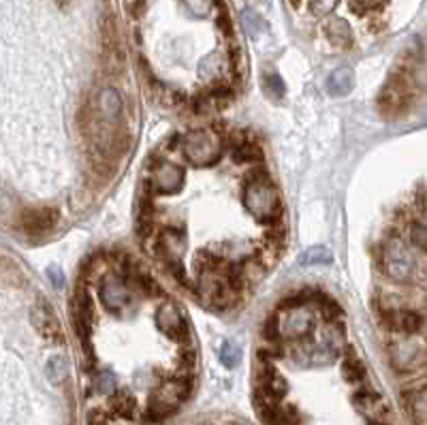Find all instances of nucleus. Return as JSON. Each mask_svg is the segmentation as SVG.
<instances>
[{"mask_svg": "<svg viewBox=\"0 0 427 425\" xmlns=\"http://www.w3.org/2000/svg\"><path fill=\"white\" fill-rule=\"evenodd\" d=\"M408 237H411V244L415 248H419L421 252L427 255V225H423V222H413L411 229H408Z\"/></svg>", "mask_w": 427, "mask_h": 425, "instance_id": "nucleus-22", "label": "nucleus"}, {"mask_svg": "<svg viewBox=\"0 0 427 425\" xmlns=\"http://www.w3.org/2000/svg\"><path fill=\"white\" fill-rule=\"evenodd\" d=\"M92 389L94 394L98 396H109L115 391V379L111 372H98L94 379H92Z\"/></svg>", "mask_w": 427, "mask_h": 425, "instance_id": "nucleus-20", "label": "nucleus"}, {"mask_svg": "<svg viewBox=\"0 0 427 425\" xmlns=\"http://www.w3.org/2000/svg\"><path fill=\"white\" fill-rule=\"evenodd\" d=\"M340 0H312L310 9L314 15H329L336 6H338Z\"/></svg>", "mask_w": 427, "mask_h": 425, "instance_id": "nucleus-28", "label": "nucleus"}, {"mask_svg": "<svg viewBox=\"0 0 427 425\" xmlns=\"http://www.w3.org/2000/svg\"><path fill=\"white\" fill-rule=\"evenodd\" d=\"M103 425H137V424H135V419H126V417L109 415V417L105 419V424Z\"/></svg>", "mask_w": 427, "mask_h": 425, "instance_id": "nucleus-31", "label": "nucleus"}, {"mask_svg": "<svg viewBox=\"0 0 427 425\" xmlns=\"http://www.w3.org/2000/svg\"><path fill=\"white\" fill-rule=\"evenodd\" d=\"M135 276V280H137V285L143 289V293L145 295H150V297H156V295H160V287H158V282L152 278V276H148V274H133Z\"/></svg>", "mask_w": 427, "mask_h": 425, "instance_id": "nucleus-26", "label": "nucleus"}, {"mask_svg": "<svg viewBox=\"0 0 427 425\" xmlns=\"http://www.w3.org/2000/svg\"><path fill=\"white\" fill-rule=\"evenodd\" d=\"M60 220V212L56 208H28L21 212L19 225L28 237H43L49 233Z\"/></svg>", "mask_w": 427, "mask_h": 425, "instance_id": "nucleus-9", "label": "nucleus"}, {"mask_svg": "<svg viewBox=\"0 0 427 425\" xmlns=\"http://www.w3.org/2000/svg\"><path fill=\"white\" fill-rule=\"evenodd\" d=\"M353 68L349 66H342V68H336L329 77H327V92L331 96H344L353 90Z\"/></svg>", "mask_w": 427, "mask_h": 425, "instance_id": "nucleus-15", "label": "nucleus"}, {"mask_svg": "<svg viewBox=\"0 0 427 425\" xmlns=\"http://www.w3.org/2000/svg\"><path fill=\"white\" fill-rule=\"evenodd\" d=\"M263 83H265L267 92H269L272 96H276V98H282L284 92H287V86H284L282 77H280L276 71H267L265 77H263Z\"/></svg>", "mask_w": 427, "mask_h": 425, "instance_id": "nucleus-21", "label": "nucleus"}, {"mask_svg": "<svg viewBox=\"0 0 427 425\" xmlns=\"http://www.w3.org/2000/svg\"><path fill=\"white\" fill-rule=\"evenodd\" d=\"M92 319H94L92 299H90L88 291L79 287L77 293H75V297H73V323H75V329H77V334H79L81 344H88V342H90Z\"/></svg>", "mask_w": 427, "mask_h": 425, "instance_id": "nucleus-12", "label": "nucleus"}, {"mask_svg": "<svg viewBox=\"0 0 427 425\" xmlns=\"http://www.w3.org/2000/svg\"><path fill=\"white\" fill-rule=\"evenodd\" d=\"M327 36L338 47H349L353 43V30H351L349 21L342 17H336L327 24Z\"/></svg>", "mask_w": 427, "mask_h": 425, "instance_id": "nucleus-16", "label": "nucleus"}, {"mask_svg": "<svg viewBox=\"0 0 427 425\" xmlns=\"http://www.w3.org/2000/svg\"><path fill=\"white\" fill-rule=\"evenodd\" d=\"M389 355L400 372H413L427 364V342L417 334H406V338L391 342Z\"/></svg>", "mask_w": 427, "mask_h": 425, "instance_id": "nucleus-6", "label": "nucleus"}, {"mask_svg": "<svg viewBox=\"0 0 427 425\" xmlns=\"http://www.w3.org/2000/svg\"><path fill=\"white\" fill-rule=\"evenodd\" d=\"M218 353H220V362L227 368H235L240 364V359H242V351L235 344H231V342H225Z\"/></svg>", "mask_w": 427, "mask_h": 425, "instance_id": "nucleus-23", "label": "nucleus"}, {"mask_svg": "<svg viewBox=\"0 0 427 425\" xmlns=\"http://www.w3.org/2000/svg\"><path fill=\"white\" fill-rule=\"evenodd\" d=\"M186 6H188V11H190L192 15H197V17H205V15L212 11L214 0H186Z\"/></svg>", "mask_w": 427, "mask_h": 425, "instance_id": "nucleus-27", "label": "nucleus"}, {"mask_svg": "<svg viewBox=\"0 0 427 425\" xmlns=\"http://www.w3.org/2000/svg\"><path fill=\"white\" fill-rule=\"evenodd\" d=\"M342 372H344L346 381H351V383H357V381H361L366 377V370H364L361 362L351 351L346 353V357L342 362Z\"/></svg>", "mask_w": 427, "mask_h": 425, "instance_id": "nucleus-19", "label": "nucleus"}, {"mask_svg": "<svg viewBox=\"0 0 427 425\" xmlns=\"http://www.w3.org/2000/svg\"><path fill=\"white\" fill-rule=\"evenodd\" d=\"M154 323L158 327L160 334H165L167 338L173 340H184L186 338V319L182 314V310L173 304V302H163L154 314Z\"/></svg>", "mask_w": 427, "mask_h": 425, "instance_id": "nucleus-11", "label": "nucleus"}, {"mask_svg": "<svg viewBox=\"0 0 427 425\" xmlns=\"http://www.w3.org/2000/svg\"><path fill=\"white\" fill-rule=\"evenodd\" d=\"M387 0H355V9L359 13H366V11H374V9H381L385 6Z\"/></svg>", "mask_w": 427, "mask_h": 425, "instance_id": "nucleus-29", "label": "nucleus"}, {"mask_svg": "<svg viewBox=\"0 0 427 425\" xmlns=\"http://www.w3.org/2000/svg\"><path fill=\"white\" fill-rule=\"evenodd\" d=\"M242 26L246 28V32L250 34V36H259L261 32H265L267 30V24H265V19L259 15V13H254V11H250V9H244L242 11Z\"/></svg>", "mask_w": 427, "mask_h": 425, "instance_id": "nucleus-17", "label": "nucleus"}, {"mask_svg": "<svg viewBox=\"0 0 427 425\" xmlns=\"http://www.w3.org/2000/svg\"><path fill=\"white\" fill-rule=\"evenodd\" d=\"M334 255L327 246H312L302 255V263L304 265H327L331 263Z\"/></svg>", "mask_w": 427, "mask_h": 425, "instance_id": "nucleus-18", "label": "nucleus"}, {"mask_svg": "<svg viewBox=\"0 0 427 425\" xmlns=\"http://www.w3.org/2000/svg\"><path fill=\"white\" fill-rule=\"evenodd\" d=\"M190 389H192V385H190L188 377L165 381L154 391V396L150 398V404H148V411H145V419L148 421H163V419H167L171 413H175L186 402Z\"/></svg>", "mask_w": 427, "mask_h": 425, "instance_id": "nucleus-3", "label": "nucleus"}, {"mask_svg": "<svg viewBox=\"0 0 427 425\" xmlns=\"http://www.w3.org/2000/svg\"><path fill=\"white\" fill-rule=\"evenodd\" d=\"M101 302L105 310L109 312H120L128 306L130 302V289L126 285L124 276L118 274H107L101 280Z\"/></svg>", "mask_w": 427, "mask_h": 425, "instance_id": "nucleus-10", "label": "nucleus"}, {"mask_svg": "<svg viewBox=\"0 0 427 425\" xmlns=\"http://www.w3.org/2000/svg\"><path fill=\"white\" fill-rule=\"evenodd\" d=\"M276 319H278V332L282 340H302V338H308L314 329V314L306 306L289 308Z\"/></svg>", "mask_w": 427, "mask_h": 425, "instance_id": "nucleus-7", "label": "nucleus"}, {"mask_svg": "<svg viewBox=\"0 0 427 425\" xmlns=\"http://www.w3.org/2000/svg\"><path fill=\"white\" fill-rule=\"evenodd\" d=\"M415 96V83L408 71H398L391 75V79L385 83L381 96H379V109L385 116H398L406 111Z\"/></svg>", "mask_w": 427, "mask_h": 425, "instance_id": "nucleus-4", "label": "nucleus"}, {"mask_svg": "<svg viewBox=\"0 0 427 425\" xmlns=\"http://www.w3.org/2000/svg\"><path fill=\"white\" fill-rule=\"evenodd\" d=\"M383 265H385L387 276L396 282H408L415 278V272H417V261H415L413 252L398 237H393L385 244Z\"/></svg>", "mask_w": 427, "mask_h": 425, "instance_id": "nucleus-5", "label": "nucleus"}, {"mask_svg": "<svg viewBox=\"0 0 427 425\" xmlns=\"http://www.w3.org/2000/svg\"><path fill=\"white\" fill-rule=\"evenodd\" d=\"M184 169L171 160H156L152 169V190L160 195H175L184 188Z\"/></svg>", "mask_w": 427, "mask_h": 425, "instance_id": "nucleus-8", "label": "nucleus"}, {"mask_svg": "<svg viewBox=\"0 0 427 425\" xmlns=\"http://www.w3.org/2000/svg\"><path fill=\"white\" fill-rule=\"evenodd\" d=\"M47 374L53 383H60L64 377H66V364L62 362V357H49L47 362Z\"/></svg>", "mask_w": 427, "mask_h": 425, "instance_id": "nucleus-25", "label": "nucleus"}, {"mask_svg": "<svg viewBox=\"0 0 427 425\" xmlns=\"http://www.w3.org/2000/svg\"><path fill=\"white\" fill-rule=\"evenodd\" d=\"M218 26L225 30V34H227V36H231V32H233V26H231L229 13L225 11V6H222V13H220V17H218Z\"/></svg>", "mask_w": 427, "mask_h": 425, "instance_id": "nucleus-30", "label": "nucleus"}, {"mask_svg": "<svg viewBox=\"0 0 427 425\" xmlns=\"http://www.w3.org/2000/svg\"><path fill=\"white\" fill-rule=\"evenodd\" d=\"M242 201H244V208L248 210V214L261 225H276L278 218L282 216L280 195H278L276 186L272 184V180L263 171H259L250 178V182L244 188Z\"/></svg>", "mask_w": 427, "mask_h": 425, "instance_id": "nucleus-1", "label": "nucleus"}, {"mask_svg": "<svg viewBox=\"0 0 427 425\" xmlns=\"http://www.w3.org/2000/svg\"><path fill=\"white\" fill-rule=\"evenodd\" d=\"M233 160L235 163H259L263 160L261 148L252 139H244L242 135L233 137Z\"/></svg>", "mask_w": 427, "mask_h": 425, "instance_id": "nucleus-14", "label": "nucleus"}, {"mask_svg": "<svg viewBox=\"0 0 427 425\" xmlns=\"http://www.w3.org/2000/svg\"><path fill=\"white\" fill-rule=\"evenodd\" d=\"M32 321H34L38 334H41L45 340H49L51 344H62V340H64L62 327H60L58 319L53 317L51 308H49L43 299H41L38 306L34 308V312H32Z\"/></svg>", "mask_w": 427, "mask_h": 425, "instance_id": "nucleus-13", "label": "nucleus"}, {"mask_svg": "<svg viewBox=\"0 0 427 425\" xmlns=\"http://www.w3.org/2000/svg\"><path fill=\"white\" fill-rule=\"evenodd\" d=\"M411 411H413V415L417 419H426L427 417V385L421 391L413 394V398H411Z\"/></svg>", "mask_w": 427, "mask_h": 425, "instance_id": "nucleus-24", "label": "nucleus"}, {"mask_svg": "<svg viewBox=\"0 0 427 425\" xmlns=\"http://www.w3.org/2000/svg\"><path fill=\"white\" fill-rule=\"evenodd\" d=\"M182 152L192 167H212L220 160L222 137L214 128L190 130L182 139Z\"/></svg>", "mask_w": 427, "mask_h": 425, "instance_id": "nucleus-2", "label": "nucleus"}]
</instances>
